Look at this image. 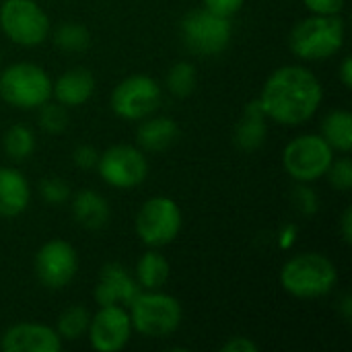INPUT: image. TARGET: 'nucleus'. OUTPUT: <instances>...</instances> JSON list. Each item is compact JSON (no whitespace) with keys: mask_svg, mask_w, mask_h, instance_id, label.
Returning a JSON list of instances; mask_svg holds the SVG:
<instances>
[{"mask_svg":"<svg viewBox=\"0 0 352 352\" xmlns=\"http://www.w3.org/2000/svg\"><path fill=\"white\" fill-rule=\"evenodd\" d=\"M95 91V78L87 68L66 70L56 85H52V95L64 107H78L91 99Z\"/></svg>","mask_w":352,"mask_h":352,"instance_id":"obj_16","label":"nucleus"},{"mask_svg":"<svg viewBox=\"0 0 352 352\" xmlns=\"http://www.w3.org/2000/svg\"><path fill=\"white\" fill-rule=\"evenodd\" d=\"M344 43V21L338 14H314L291 31V52L303 60H326Z\"/></svg>","mask_w":352,"mask_h":352,"instance_id":"obj_3","label":"nucleus"},{"mask_svg":"<svg viewBox=\"0 0 352 352\" xmlns=\"http://www.w3.org/2000/svg\"><path fill=\"white\" fill-rule=\"evenodd\" d=\"M266 134H268L266 113L260 105V99L248 103L239 124L235 126V144L241 151H258L264 144Z\"/></svg>","mask_w":352,"mask_h":352,"instance_id":"obj_19","label":"nucleus"},{"mask_svg":"<svg viewBox=\"0 0 352 352\" xmlns=\"http://www.w3.org/2000/svg\"><path fill=\"white\" fill-rule=\"evenodd\" d=\"M91 324V314L82 305H70L68 309L62 311L58 320V334L64 340H78L80 336L87 334Z\"/></svg>","mask_w":352,"mask_h":352,"instance_id":"obj_23","label":"nucleus"},{"mask_svg":"<svg viewBox=\"0 0 352 352\" xmlns=\"http://www.w3.org/2000/svg\"><path fill=\"white\" fill-rule=\"evenodd\" d=\"M4 151L14 161H23L31 157L35 151V134L23 124L10 126L4 134Z\"/></svg>","mask_w":352,"mask_h":352,"instance_id":"obj_24","label":"nucleus"},{"mask_svg":"<svg viewBox=\"0 0 352 352\" xmlns=\"http://www.w3.org/2000/svg\"><path fill=\"white\" fill-rule=\"evenodd\" d=\"M87 332L95 351L118 352L128 344L132 336V322L122 305H105L91 318Z\"/></svg>","mask_w":352,"mask_h":352,"instance_id":"obj_13","label":"nucleus"},{"mask_svg":"<svg viewBox=\"0 0 352 352\" xmlns=\"http://www.w3.org/2000/svg\"><path fill=\"white\" fill-rule=\"evenodd\" d=\"M334 161V148L320 134H305L291 140L283 153L285 171L301 182H316L326 175L330 163Z\"/></svg>","mask_w":352,"mask_h":352,"instance_id":"obj_7","label":"nucleus"},{"mask_svg":"<svg viewBox=\"0 0 352 352\" xmlns=\"http://www.w3.org/2000/svg\"><path fill=\"white\" fill-rule=\"evenodd\" d=\"M179 31L184 43L194 54L217 56L229 45L233 25L227 16L214 14L206 8H196L182 19Z\"/></svg>","mask_w":352,"mask_h":352,"instance_id":"obj_6","label":"nucleus"},{"mask_svg":"<svg viewBox=\"0 0 352 352\" xmlns=\"http://www.w3.org/2000/svg\"><path fill=\"white\" fill-rule=\"evenodd\" d=\"M171 274V266L165 256L157 252H146L136 264V283L146 291H159Z\"/></svg>","mask_w":352,"mask_h":352,"instance_id":"obj_21","label":"nucleus"},{"mask_svg":"<svg viewBox=\"0 0 352 352\" xmlns=\"http://www.w3.org/2000/svg\"><path fill=\"white\" fill-rule=\"evenodd\" d=\"M41 196L50 204H64L70 200V186L60 177H47L41 182Z\"/></svg>","mask_w":352,"mask_h":352,"instance_id":"obj_29","label":"nucleus"},{"mask_svg":"<svg viewBox=\"0 0 352 352\" xmlns=\"http://www.w3.org/2000/svg\"><path fill=\"white\" fill-rule=\"evenodd\" d=\"M198 82L196 76V68L190 62H177L171 66L169 74H167V89L175 95V97H188L194 93Z\"/></svg>","mask_w":352,"mask_h":352,"instance_id":"obj_26","label":"nucleus"},{"mask_svg":"<svg viewBox=\"0 0 352 352\" xmlns=\"http://www.w3.org/2000/svg\"><path fill=\"white\" fill-rule=\"evenodd\" d=\"M97 171L101 179L111 188L130 190L146 179L148 161L140 148L130 144H116L99 155Z\"/></svg>","mask_w":352,"mask_h":352,"instance_id":"obj_10","label":"nucleus"},{"mask_svg":"<svg viewBox=\"0 0 352 352\" xmlns=\"http://www.w3.org/2000/svg\"><path fill=\"white\" fill-rule=\"evenodd\" d=\"M314 14H340L344 0H303Z\"/></svg>","mask_w":352,"mask_h":352,"instance_id":"obj_33","label":"nucleus"},{"mask_svg":"<svg viewBox=\"0 0 352 352\" xmlns=\"http://www.w3.org/2000/svg\"><path fill=\"white\" fill-rule=\"evenodd\" d=\"M340 80H342V85H344L346 89H351L352 87V64L349 56L342 60V66H340Z\"/></svg>","mask_w":352,"mask_h":352,"instance_id":"obj_36","label":"nucleus"},{"mask_svg":"<svg viewBox=\"0 0 352 352\" xmlns=\"http://www.w3.org/2000/svg\"><path fill=\"white\" fill-rule=\"evenodd\" d=\"M130 307L132 330L146 338H165L171 336L182 324V305L175 297L148 291L138 293Z\"/></svg>","mask_w":352,"mask_h":352,"instance_id":"obj_4","label":"nucleus"},{"mask_svg":"<svg viewBox=\"0 0 352 352\" xmlns=\"http://www.w3.org/2000/svg\"><path fill=\"white\" fill-rule=\"evenodd\" d=\"M0 27L19 45H39L50 33V19L35 0H4L0 6Z\"/></svg>","mask_w":352,"mask_h":352,"instance_id":"obj_8","label":"nucleus"},{"mask_svg":"<svg viewBox=\"0 0 352 352\" xmlns=\"http://www.w3.org/2000/svg\"><path fill=\"white\" fill-rule=\"evenodd\" d=\"M72 214L74 221L89 231H99L109 221V206L107 200L95 190H82L72 200Z\"/></svg>","mask_w":352,"mask_h":352,"instance_id":"obj_20","label":"nucleus"},{"mask_svg":"<svg viewBox=\"0 0 352 352\" xmlns=\"http://www.w3.org/2000/svg\"><path fill=\"white\" fill-rule=\"evenodd\" d=\"M54 43L64 52H82L91 43V33L80 23H64L56 29Z\"/></svg>","mask_w":352,"mask_h":352,"instance_id":"obj_25","label":"nucleus"},{"mask_svg":"<svg viewBox=\"0 0 352 352\" xmlns=\"http://www.w3.org/2000/svg\"><path fill=\"white\" fill-rule=\"evenodd\" d=\"M322 95V82L311 70L303 66H283L264 82L260 105L266 118L285 126H299L314 118Z\"/></svg>","mask_w":352,"mask_h":352,"instance_id":"obj_1","label":"nucleus"},{"mask_svg":"<svg viewBox=\"0 0 352 352\" xmlns=\"http://www.w3.org/2000/svg\"><path fill=\"white\" fill-rule=\"evenodd\" d=\"M221 351L223 352H258L260 351V346H258L254 340H250L248 336H235V338H231L229 342H225V344L221 346Z\"/></svg>","mask_w":352,"mask_h":352,"instance_id":"obj_34","label":"nucleus"},{"mask_svg":"<svg viewBox=\"0 0 352 352\" xmlns=\"http://www.w3.org/2000/svg\"><path fill=\"white\" fill-rule=\"evenodd\" d=\"M161 103V87L146 74L124 78L111 93V107L124 120H144Z\"/></svg>","mask_w":352,"mask_h":352,"instance_id":"obj_11","label":"nucleus"},{"mask_svg":"<svg viewBox=\"0 0 352 352\" xmlns=\"http://www.w3.org/2000/svg\"><path fill=\"white\" fill-rule=\"evenodd\" d=\"M4 352H60L62 338L56 330L41 324H16L2 336Z\"/></svg>","mask_w":352,"mask_h":352,"instance_id":"obj_14","label":"nucleus"},{"mask_svg":"<svg viewBox=\"0 0 352 352\" xmlns=\"http://www.w3.org/2000/svg\"><path fill=\"white\" fill-rule=\"evenodd\" d=\"M39 126L50 134H62L68 126V113L62 103L45 101L39 105Z\"/></svg>","mask_w":352,"mask_h":352,"instance_id":"obj_27","label":"nucleus"},{"mask_svg":"<svg viewBox=\"0 0 352 352\" xmlns=\"http://www.w3.org/2000/svg\"><path fill=\"white\" fill-rule=\"evenodd\" d=\"M322 138L336 151L349 153L352 148V116L344 109L330 111L322 122Z\"/></svg>","mask_w":352,"mask_h":352,"instance_id":"obj_22","label":"nucleus"},{"mask_svg":"<svg viewBox=\"0 0 352 352\" xmlns=\"http://www.w3.org/2000/svg\"><path fill=\"white\" fill-rule=\"evenodd\" d=\"M138 293H140L138 283L130 276V272L122 264H107L101 268L95 287V301L99 303V307L130 305Z\"/></svg>","mask_w":352,"mask_h":352,"instance_id":"obj_15","label":"nucleus"},{"mask_svg":"<svg viewBox=\"0 0 352 352\" xmlns=\"http://www.w3.org/2000/svg\"><path fill=\"white\" fill-rule=\"evenodd\" d=\"M179 138V128L171 118H144L136 130V142L148 153H163Z\"/></svg>","mask_w":352,"mask_h":352,"instance_id":"obj_18","label":"nucleus"},{"mask_svg":"<svg viewBox=\"0 0 352 352\" xmlns=\"http://www.w3.org/2000/svg\"><path fill=\"white\" fill-rule=\"evenodd\" d=\"M332 188L340 190V192H349L352 188V163L349 157H342L338 161H332L328 171H326Z\"/></svg>","mask_w":352,"mask_h":352,"instance_id":"obj_28","label":"nucleus"},{"mask_svg":"<svg viewBox=\"0 0 352 352\" xmlns=\"http://www.w3.org/2000/svg\"><path fill=\"white\" fill-rule=\"evenodd\" d=\"M31 200L25 175L10 167H0V217L21 214Z\"/></svg>","mask_w":352,"mask_h":352,"instance_id":"obj_17","label":"nucleus"},{"mask_svg":"<svg viewBox=\"0 0 352 352\" xmlns=\"http://www.w3.org/2000/svg\"><path fill=\"white\" fill-rule=\"evenodd\" d=\"M241 6H243V0H204L206 10L221 14V16H227V19H231L235 12H239Z\"/></svg>","mask_w":352,"mask_h":352,"instance_id":"obj_31","label":"nucleus"},{"mask_svg":"<svg viewBox=\"0 0 352 352\" xmlns=\"http://www.w3.org/2000/svg\"><path fill=\"white\" fill-rule=\"evenodd\" d=\"M182 231V210L175 200L167 196H155L146 200L136 214V233L142 243L151 248H163L171 243Z\"/></svg>","mask_w":352,"mask_h":352,"instance_id":"obj_9","label":"nucleus"},{"mask_svg":"<svg viewBox=\"0 0 352 352\" xmlns=\"http://www.w3.org/2000/svg\"><path fill=\"white\" fill-rule=\"evenodd\" d=\"M52 78L47 72L31 62H19L2 70L0 74V97L19 109H35L50 101Z\"/></svg>","mask_w":352,"mask_h":352,"instance_id":"obj_5","label":"nucleus"},{"mask_svg":"<svg viewBox=\"0 0 352 352\" xmlns=\"http://www.w3.org/2000/svg\"><path fill=\"white\" fill-rule=\"evenodd\" d=\"M33 266L39 283L47 289L58 291L74 278L78 270V258L68 241L52 239L39 248Z\"/></svg>","mask_w":352,"mask_h":352,"instance_id":"obj_12","label":"nucleus"},{"mask_svg":"<svg viewBox=\"0 0 352 352\" xmlns=\"http://www.w3.org/2000/svg\"><path fill=\"white\" fill-rule=\"evenodd\" d=\"M293 204L301 214H314L318 210V196L311 188L297 186L293 190Z\"/></svg>","mask_w":352,"mask_h":352,"instance_id":"obj_30","label":"nucleus"},{"mask_svg":"<svg viewBox=\"0 0 352 352\" xmlns=\"http://www.w3.org/2000/svg\"><path fill=\"white\" fill-rule=\"evenodd\" d=\"M342 237H344V243H351L352 241V208H346L344 214H342Z\"/></svg>","mask_w":352,"mask_h":352,"instance_id":"obj_35","label":"nucleus"},{"mask_svg":"<svg viewBox=\"0 0 352 352\" xmlns=\"http://www.w3.org/2000/svg\"><path fill=\"white\" fill-rule=\"evenodd\" d=\"M336 266L322 254H301L291 258L280 270V285L299 299H318L336 287Z\"/></svg>","mask_w":352,"mask_h":352,"instance_id":"obj_2","label":"nucleus"},{"mask_svg":"<svg viewBox=\"0 0 352 352\" xmlns=\"http://www.w3.org/2000/svg\"><path fill=\"white\" fill-rule=\"evenodd\" d=\"M72 159H74V163H76L80 169H93V167H97V163H99V153H97V148H93V146H89V144H80V146L74 151Z\"/></svg>","mask_w":352,"mask_h":352,"instance_id":"obj_32","label":"nucleus"}]
</instances>
